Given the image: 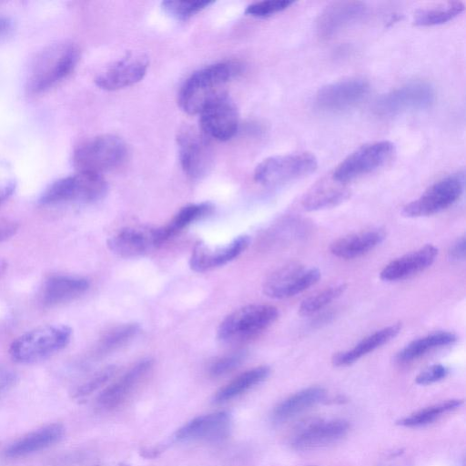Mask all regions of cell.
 <instances>
[{
	"label": "cell",
	"mask_w": 466,
	"mask_h": 466,
	"mask_svg": "<svg viewBox=\"0 0 466 466\" xmlns=\"http://www.w3.org/2000/svg\"><path fill=\"white\" fill-rule=\"evenodd\" d=\"M347 289L345 284H337L329 286L305 299L299 307V313L301 316L314 314L333 300L339 298Z\"/></svg>",
	"instance_id": "cell-35"
},
{
	"label": "cell",
	"mask_w": 466,
	"mask_h": 466,
	"mask_svg": "<svg viewBox=\"0 0 466 466\" xmlns=\"http://www.w3.org/2000/svg\"><path fill=\"white\" fill-rule=\"evenodd\" d=\"M148 57L139 52H129L102 71L95 79L104 90L114 91L139 82L148 68Z\"/></svg>",
	"instance_id": "cell-14"
},
{
	"label": "cell",
	"mask_w": 466,
	"mask_h": 466,
	"mask_svg": "<svg viewBox=\"0 0 466 466\" xmlns=\"http://www.w3.org/2000/svg\"><path fill=\"white\" fill-rule=\"evenodd\" d=\"M89 288L87 279L67 275H55L46 279L42 291L46 306H56L83 295Z\"/></svg>",
	"instance_id": "cell-24"
},
{
	"label": "cell",
	"mask_w": 466,
	"mask_h": 466,
	"mask_svg": "<svg viewBox=\"0 0 466 466\" xmlns=\"http://www.w3.org/2000/svg\"><path fill=\"white\" fill-rule=\"evenodd\" d=\"M152 366L153 361L150 359H144L136 363L99 394L98 406L106 410L118 407L140 384L151 370Z\"/></svg>",
	"instance_id": "cell-21"
},
{
	"label": "cell",
	"mask_w": 466,
	"mask_h": 466,
	"mask_svg": "<svg viewBox=\"0 0 466 466\" xmlns=\"http://www.w3.org/2000/svg\"><path fill=\"white\" fill-rule=\"evenodd\" d=\"M366 12L360 1H339L327 5L319 14L316 29L319 36L330 39L359 22Z\"/></svg>",
	"instance_id": "cell-17"
},
{
	"label": "cell",
	"mask_w": 466,
	"mask_h": 466,
	"mask_svg": "<svg viewBox=\"0 0 466 466\" xmlns=\"http://www.w3.org/2000/svg\"><path fill=\"white\" fill-rule=\"evenodd\" d=\"M201 132L208 137L226 141L235 136L238 128V113L227 94L207 104L199 113Z\"/></svg>",
	"instance_id": "cell-13"
},
{
	"label": "cell",
	"mask_w": 466,
	"mask_h": 466,
	"mask_svg": "<svg viewBox=\"0 0 466 466\" xmlns=\"http://www.w3.org/2000/svg\"><path fill=\"white\" fill-rule=\"evenodd\" d=\"M138 331L135 323L116 326L106 331L99 339L96 350L99 354L111 352L128 342Z\"/></svg>",
	"instance_id": "cell-34"
},
{
	"label": "cell",
	"mask_w": 466,
	"mask_h": 466,
	"mask_svg": "<svg viewBox=\"0 0 466 466\" xmlns=\"http://www.w3.org/2000/svg\"><path fill=\"white\" fill-rule=\"evenodd\" d=\"M294 4L289 0H267L249 5L245 13L254 17H268L284 11Z\"/></svg>",
	"instance_id": "cell-39"
},
{
	"label": "cell",
	"mask_w": 466,
	"mask_h": 466,
	"mask_svg": "<svg viewBox=\"0 0 466 466\" xmlns=\"http://www.w3.org/2000/svg\"><path fill=\"white\" fill-rule=\"evenodd\" d=\"M250 238L242 235L223 246L198 243L189 259L190 268L197 272L208 271L227 264L238 257L248 247Z\"/></svg>",
	"instance_id": "cell-19"
},
{
	"label": "cell",
	"mask_w": 466,
	"mask_h": 466,
	"mask_svg": "<svg viewBox=\"0 0 466 466\" xmlns=\"http://www.w3.org/2000/svg\"><path fill=\"white\" fill-rule=\"evenodd\" d=\"M448 372L447 367L441 364H435L418 374L415 381L420 385H429L444 379Z\"/></svg>",
	"instance_id": "cell-40"
},
{
	"label": "cell",
	"mask_w": 466,
	"mask_h": 466,
	"mask_svg": "<svg viewBox=\"0 0 466 466\" xmlns=\"http://www.w3.org/2000/svg\"><path fill=\"white\" fill-rule=\"evenodd\" d=\"M240 70L241 66L238 62L224 61L194 72L180 88L179 106L189 115L199 114L207 104L226 94L225 86Z\"/></svg>",
	"instance_id": "cell-1"
},
{
	"label": "cell",
	"mask_w": 466,
	"mask_h": 466,
	"mask_svg": "<svg viewBox=\"0 0 466 466\" xmlns=\"http://www.w3.org/2000/svg\"><path fill=\"white\" fill-rule=\"evenodd\" d=\"M318 160L309 152L279 155L261 161L254 179L266 187H275L309 176L317 169Z\"/></svg>",
	"instance_id": "cell-7"
},
{
	"label": "cell",
	"mask_w": 466,
	"mask_h": 466,
	"mask_svg": "<svg viewBox=\"0 0 466 466\" xmlns=\"http://www.w3.org/2000/svg\"><path fill=\"white\" fill-rule=\"evenodd\" d=\"M394 154V144L387 140L364 145L336 167L332 180L341 185L353 181L383 167Z\"/></svg>",
	"instance_id": "cell-9"
},
{
	"label": "cell",
	"mask_w": 466,
	"mask_h": 466,
	"mask_svg": "<svg viewBox=\"0 0 466 466\" xmlns=\"http://www.w3.org/2000/svg\"><path fill=\"white\" fill-rule=\"evenodd\" d=\"M368 82L361 78H347L322 86L316 94L315 105L324 112L340 113L355 107L367 96Z\"/></svg>",
	"instance_id": "cell-12"
},
{
	"label": "cell",
	"mask_w": 466,
	"mask_h": 466,
	"mask_svg": "<svg viewBox=\"0 0 466 466\" xmlns=\"http://www.w3.org/2000/svg\"><path fill=\"white\" fill-rule=\"evenodd\" d=\"M350 191L342 187L325 185L308 193L302 199L306 210L315 211L338 206L348 199Z\"/></svg>",
	"instance_id": "cell-31"
},
{
	"label": "cell",
	"mask_w": 466,
	"mask_h": 466,
	"mask_svg": "<svg viewBox=\"0 0 466 466\" xmlns=\"http://www.w3.org/2000/svg\"><path fill=\"white\" fill-rule=\"evenodd\" d=\"M457 336L450 331H435L412 340L400 350L396 360L400 363H407L420 359L435 349L454 343Z\"/></svg>",
	"instance_id": "cell-28"
},
{
	"label": "cell",
	"mask_w": 466,
	"mask_h": 466,
	"mask_svg": "<svg viewBox=\"0 0 466 466\" xmlns=\"http://www.w3.org/2000/svg\"><path fill=\"white\" fill-rule=\"evenodd\" d=\"M400 329L401 325L395 323L376 330L362 339L352 349L334 354L331 360L333 365L346 367L353 364L362 357L393 339L400 333Z\"/></svg>",
	"instance_id": "cell-26"
},
{
	"label": "cell",
	"mask_w": 466,
	"mask_h": 466,
	"mask_svg": "<svg viewBox=\"0 0 466 466\" xmlns=\"http://www.w3.org/2000/svg\"><path fill=\"white\" fill-rule=\"evenodd\" d=\"M209 203L190 204L182 208L166 226L158 228L162 243L189 224L206 217L212 211Z\"/></svg>",
	"instance_id": "cell-30"
},
{
	"label": "cell",
	"mask_w": 466,
	"mask_h": 466,
	"mask_svg": "<svg viewBox=\"0 0 466 466\" xmlns=\"http://www.w3.org/2000/svg\"><path fill=\"white\" fill-rule=\"evenodd\" d=\"M279 310L268 304H249L228 315L219 324L218 337L225 342L252 338L276 321Z\"/></svg>",
	"instance_id": "cell-5"
},
{
	"label": "cell",
	"mask_w": 466,
	"mask_h": 466,
	"mask_svg": "<svg viewBox=\"0 0 466 466\" xmlns=\"http://www.w3.org/2000/svg\"><path fill=\"white\" fill-rule=\"evenodd\" d=\"M384 238L385 233L381 229L363 230L336 239L330 244L329 250L338 258L351 259L370 252Z\"/></svg>",
	"instance_id": "cell-25"
},
{
	"label": "cell",
	"mask_w": 466,
	"mask_h": 466,
	"mask_svg": "<svg viewBox=\"0 0 466 466\" xmlns=\"http://www.w3.org/2000/svg\"><path fill=\"white\" fill-rule=\"evenodd\" d=\"M65 435L60 423L48 424L27 433L11 443L4 451L8 459L24 458L59 442Z\"/></svg>",
	"instance_id": "cell-23"
},
{
	"label": "cell",
	"mask_w": 466,
	"mask_h": 466,
	"mask_svg": "<svg viewBox=\"0 0 466 466\" xmlns=\"http://www.w3.org/2000/svg\"><path fill=\"white\" fill-rule=\"evenodd\" d=\"M19 229V224L10 218H0V243L14 237Z\"/></svg>",
	"instance_id": "cell-41"
},
{
	"label": "cell",
	"mask_w": 466,
	"mask_h": 466,
	"mask_svg": "<svg viewBox=\"0 0 466 466\" xmlns=\"http://www.w3.org/2000/svg\"><path fill=\"white\" fill-rule=\"evenodd\" d=\"M320 276V271L316 268H306L291 262L268 275L263 283V292L274 299H289L315 285Z\"/></svg>",
	"instance_id": "cell-11"
},
{
	"label": "cell",
	"mask_w": 466,
	"mask_h": 466,
	"mask_svg": "<svg viewBox=\"0 0 466 466\" xmlns=\"http://www.w3.org/2000/svg\"><path fill=\"white\" fill-rule=\"evenodd\" d=\"M13 29V21L5 15H0V39H3L12 33Z\"/></svg>",
	"instance_id": "cell-45"
},
{
	"label": "cell",
	"mask_w": 466,
	"mask_h": 466,
	"mask_svg": "<svg viewBox=\"0 0 466 466\" xmlns=\"http://www.w3.org/2000/svg\"><path fill=\"white\" fill-rule=\"evenodd\" d=\"M461 400H450L436 405L420 410L409 417L398 421V424L405 427H419L433 422L442 414L455 410L462 405Z\"/></svg>",
	"instance_id": "cell-33"
},
{
	"label": "cell",
	"mask_w": 466,
	"mask_h": 466,
	"mask_svg": "<svg viewBox=\"0 0 466 466\" xmlns=\"http://www.w3.org/2000/svg\"><path fill=\"white\" fill-rule=\"evenodd\" d=\"M435 100L434 87L424 80H412L381 96L375 109L382 116L428 108Z\"/></svg>",
	"instance_id": "cell-10"
},
{
	"label": "cell",
	"mask_w": 466,
	"mask_h": 466,
	"mask_svg": "<svg viewBox=\"0 0 466 466\" xmlns=\"http://www.w3.org/2000/svg\"><path fill=\"white\" fill-rule=\"evenodd\" d=\"M269 373L270 369L268 366L248 370L222 387L216 393L214 400L217 402H224L240 396L264 381Z\"/></svg>",
	"instance_id": "cell-29"
},
{
	"label": "cell",
	"mask_w": 466,
	"mask_h": 466,
	"mask_svg": "<svg viewBox=\"0 0 466 466\" xmlns=\"http://www.w3.org/2000/svg\"><path fill=\"white\" fill-rule=\"evenodd\" d=\"M79 57V48L72 42H57L48 46L30 66L27 89L37 94L52 88L74 71Z\"/></svg>",
	"instance_id": "cell-2"
},
{
	"label": "cell",
	"mask_w": 466,
	"mask_h": 466,
	"mask_svg": "<svg viewBox=\"0 0 466 466\" xmlns=\"http://www.w3.org/2000/svg\"><path fill=\"white\" fill-rule=\"evenodd\" d=\"M438 248L427 244L387 264L380 277L384 281H398L412 277L428 268L436 259Z\"/></svg>",
	"instance_id": "cell-22"
},
{
	"label": "cell",
	"mask_w": 466,
	"mask_h": 466,
	"mask_svg": "<svg viewBox=\"0 0 466 466\" xmlns=\"http://www.w3.org/2000/svg\"><path fill=\"white\" fill-rule=\"evenodd\" d=\"M8 263L5 259L0 258V279L6 274Z\"/></svg>",
	"instance_id": "cell-46"
},
{
	"label": "cell",
	"mask_w": 466,
	"mask_h": 466,
	"mask_svg": "<svg viewBox=\"0 0 466 466\" xmlns=\"http://www.w3.org/2000/svg\"><path fill=\"white\" fill-rule=\"evenodd\" d=\"M15 381V372L10 368L0 364V394L12 388Z\"/></svg>",
	"instance_id": "cell-42"
},
{
	"label": "cell",
	"mask_w": 466,
	"mask_h": 466,
	"mask_svg": "<svg viewBox=\"0 0 466 466\" xmlns=\"http://www.w3.org/2000/svg\"><path fill=\"white\" fill-rule=\"evenodd\" d=\"M344 420H313L299 426L291 438V445L299 451H309L333 443L349 431Z\"/></svg>",
	"instance_id": "cell-16"
},
{
	"label": "cell",
	"mask_w": 466,
	"mask_h": 466,
	"mask_svg": "<svg viewBox=\"0 0 466 466\" xmlns=\"http://www.w3.org/2000/svg\"><path fill=\"white\" fill-rule=\"evenodd\" d=\"M326 391L320 387L303 389L281 401L273 410L276 422L290 420L325 399Z\"/></svg>",
	"instance_id": "cell-27"
},
{
	"label": "cell",
	"mask_w": 466,
	"mask_h": 466,
	"mask_svg": "<svg viewBox=\"0 0 466 466\" xmlns=\"http://www.w3.org/2000/svg\"><path fill=\"white\" fill-rule=\"evenodd\" d=\"M126 156L125 142L116 135L105 134L79 146L73 161L77 171L102 175L121 165Z\"/></svg>",
	"instance_id": "cell-4"
},
{
	"label": "cell",
	"mask_w": 466,
	"mask_h": 466,
	"mask_svg": "<svg viewBox=\"0 0 466 466\" xmlns=\"http://www.w3.org/2000/svg\"><path fill=\"white\" fill-rule=\"evenodd\" d=\"M466 253L465 236L459 238L449 249V258L451 260H463Z\"/></svg>",
	"instance_id": "cell-44"
},
{
	"label": "cell",
	"mask_w": 466,
	"mask_h": 466,
	"mask_svg": "<svg viewBox=\"0 0 466 466\" xmlns=\"http://www.w3.org/2000/svg\"><path fill=\"white\" fill-rule=\"evenodd\" d=\"M246 357L247 352L245 350H237L226 354L211 364L209 374L215 378L227 375L239 367Z\"/></svg>",
	"instance_id": "cell-38"
},
{
	"label": "cell",
	"mask_w": 466,
	"mask_h": 466,
	"mask_svg": "<svg viewBox=\"0 0 466 466\" xmlns=\"http://www.w3.org/2000/svg\"><path fill=\"white\" fill-rule=\"evenodd\" d=\"M462 2H448L416 13L414 24L420 26H432L444 24L458 16L464 11Z\"/></svg>",
	"instance_id": "cell-32"
},
{
	"label": "cell",
	"mask_w": 466,
	"mask_h": 466,
	"mask_svg": "<svg viewBox=\"0 0 466 466\" xmlns=\"http://www.w3.org/2000/svg\"><path fill=\"white\" fill-rule=\"evenodd\" d=\"M107 185L102 175L77 171L48 186L40 197L43 205L70 201L93 202L102 198Z\"/></svg>",
	"instance_id": "cell-6"
},
{
	"label": "cell",
	"mask_w": 466,
	"mask_h": 466,
	"mask_svg": "<svg viewBox=\"0 0 466 466\" xmlns=\"http://www.w3.org/2000/svg\"><path fill=\"white\" fill-rule=\"evenodd\" d=\"M465 185L463 171L448 175L427 188L418 198L403 207L409 218L428 217L452 206L462 195Z\"/></svg>",
	"instance_id": "cell-8"
},
{
	"label": "cell",
	"mask_w": 466,
	"mask_h": 466,
	"mask_svg": "<svg viewBox=\"0 0 466 466\" xmlns=\"http://www.w3.org/2000/svg\"><path fill=\"white\" fill-rule=\"evenodd\" d=\"M213 1H175L162 2V8L167 14L178 20H187L212 5Z\"/></svg>",
	"instance_id": "cell-36"
},
{
	"label": "cell",
	"mask_w": 466,
	"mask_h": 466,
	"mask_svg": "<svg viewBox=\"0 0 466 466\" xmlns=\"http://www.w3.org/2000/svg\"><path fill=\"white\" fill-rule=\"evenodd\" d=\"M161 244L158 228H126L115 233L107 240L109 249L124 258L146 254Z\"/></svg>",
	"instance_id": "cell-18"
},
{
	"label": "cell",
	"mask_w": 466,
	"mask_h": 466,
	"mask_svg": "<svg viewBox=\"0 0 466 466\" xmlns=\"http://www.w3.org/2000/svg\"><path fill=\"white\" fill-rule=\"evenodd\" d=\"M72 329L66 325H45L16 338L9 354L18 363H34L46 360L67 346Z\"/></svg>",
	"instance_id": "cell-3"
},
{
	"label": "cell",
	"mask_w": 466,
	"mask_h": 466,
	"mask_svg": "<svg viewBox=\"0 0 466 466\" xmlns=\"http://www.w3.org/2000/svg\"><path fill=\"white\" fill-rule=\"evenodd\" d=\"M15 187V180L7 174H0V203L8 198Z\"/></svg>",
	"instance_id": "cell-43"
},
{
	"label": "cell",
	"mask_w": 466,
	"mask_h": 466,
	"mask_svg": "<svg viewBox=\"0 0 466 466\" xmlns=\"http://www.w3.org/2000/svg\"><path fill=\"white\" fill-rule=\"evenodd\" d=\"M178 154L184 172L191 178L204 176L211 165V150L207 137L191 127L177 136Z\"/></svg>",
	"instance_id": "cell-15"
},
{
	"label": "cell",
	"mask_w": 466,
	"mask_h": 466,
	"mask_svg": "<svg viewBox=\"0 0 466 466\" xmlns=\"http://www.w3.org/2000/svg\"><path fill=\"white\" fill-rule=\"evenodd\" d=\"M231 430V418L226 411H218L192 419L180 427L173 436L177 441L190 440L219 441Z\"/></svg>",
	"instance_id": "cell-20"
},
{
	"label": "cell",
	"mask_w": 466,
	"mask_h": 466,
	"mask_svg": "<svg viewBox=\"0 0 466 466\" xmlns=\"http://www.w3.org/2000/svg\"><path fill=\"white\" fill-rule=\"evenodd\" d=\"M116 367L107 366L93 374L74 391L73 398L82 400L104 386L115 374Z\"/></svg>",
	"instance_id": "cell-37"
}]
</instances>
